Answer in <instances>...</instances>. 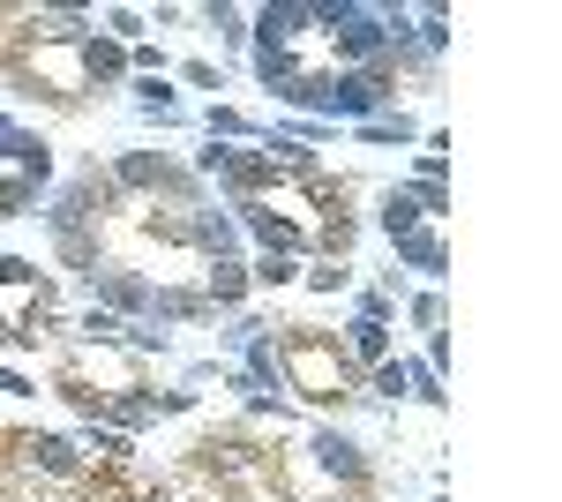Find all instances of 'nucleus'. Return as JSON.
Here are the masks:
<instances>
[{
    "label": "nucleus",
    "mask_w": 562,
    "mask_h": 502,
    "mask_svg": "<svg viewBox=\"0 0 562 502\" xmlns=\"http://www.w3.org/2000/svg\"><path fill=\"white\" fill-rule=\"evenodd\" d=\"M270 353H278V382L285 390H301L307 405H346L352 398V360L338 337H323L315 323H293L285 337H270Z\"/></svg>",
    "instance_id": "1"
},
{
    "label": "nucleus",
    "mask_w": 562,
    "mask_h": 502,
    "mask_svg": "<svg viewBox=\"0 0 562 502\" xmlns=\"http://www.w3.org/2000/svg\"><path fill=\"white\" fill-rule=\"evenodd\" d=\"M248 38H256V53H285L293 38H307V8H301V0H270Z\"/></svg>",
    "instance_id": "2"
},
{
    "label": "nucleus",
    "mask_w": 562,
    "mask_h": 502,
    "mask_svg": "<svg viewBox=\"0 0 562 502\" xmlns=\"http://www.w3.org/2000/svg\"><path fill=\"white\" fill-rule=\"evenodd\" d=\"M90 286H98V308H105V315H121V308L150 315V286L128 278V270H90Z\"/></svg>",
    "instance_id": "3"
},
{
    "label": "nucleus",
    "mask_w": 562,
    "mask_h": 502,
    "mask_svg": "<svg viewBox=\"0 0 562 502\" xmlns=\"http://www.w3.org/2000/svg\"><path fill=\"white\" fill-rule=\"evenodd\" d=\"M397 263H405V270H428V278H442V270H450V241H442L435 225H413V233L397 241Z\"/></svg>",
    "instance_id": "4"
},
{
    "label": "nucleus",
    "mask_w": 562,
    "mask_h": 502,
    "mask_svg": "<svg viewBox=\"0 0 562 502\" xmlns=\"http://www.w3.org/2000/svg\"><path fill=\"white\" fill-rule=\"evenodd\" d=\"M0 158H8L15 172H53V158H45V143H38V135H31L23 121H8V113H0Z\"/></svg>",
    "instance_id": "5"
},
{
    "label": "nucleus",
    "mask_w": 562,
    "mask_h": 502,
    "mask_svg": "<svg viewBox=\"0 0 562 502\" xmlns=\"http://www.w3.org/2000/svg\"><path fill=\"white\" fill-rule=\"evenodd\" d=\"M23 450H31V465H38V472H53V480H83L76 443H60V435H23Z\"/></svg>",
    "instance_id": "6"
},
{
    "label": "nucleus",
    "mask_w": 562,
    "mask_h": 502,
    "mask_svg": "<svg viewBox=\"0 0 562 502\" xmlns=\"http://www.w3.org/2000/svg\"><path fill=\"white\" fill-rule=\"evenodd\" d=\"M346 360H352V368H383V360H390V331H383V323H360V315H352Z\"/></svg>",
    "instance_id": "7"
},
{
    "label": "nucleus",
    "mask_w": 562,
    "mask_h": 502,
    "mask_svg": "<svg viewBox=\"0 0 562 502\" xmlns=\"http://www.w3.org/2000/svg\"><path fill=\"white\" fill-rule=\"evenodd\" d=\"M83 76L90 83H121V76H128V53L113 38H83Z\"/></svg>",
    "instance_id": "8"
},
{
    "label": "nucleus",
    "mask_w": 562,
    "mask_h": 502,
    "mask_svg": "<svg viewBox=\"0 0 562 502\" xmlns=\"http://www.w3.org/2000/svg\"><path fill=\"white\" fill-rule=\"evenodd\" d=\"M420 217H428V210H420V196H413V188H390V196H383V233H390V241H405Z\"/></svg>",
    "instance_id": "9"
},
{
    "label": "nucleus",
    "mask_w": 562,
    "mask_h": 502,
    "mask_svg": "<svg viewBox=\"0 0 562 502\" xmlns=\"http://www.w3.org/2000/svg\"><path fill=\"white\" fill-rule=\"evenodd\" d=\"M135 113H143V121H180V98L166 90V76H143V83H135Z\"/></svg>",
    "instance_id": "10"
},
{
    "label": "nucleus",
    "mask_w": 562,
    "mask_h": 502,
    "mask_svg": "<svg viewBox=\"0 0 562 502\" xmlns=\"http://www.w3.org/2000/svg\"><path fill=\"white\" fill-rule=\"evenodd\" d=\"M211 143H240V135H256V121H248V113H240V105H211Z\"/></svg>",
    "instance_id": "11"
},
{
    "label": "nucleus",
    "mask_w": 562,
    "mask_h": 502,
    "mask_svg": "<svg viewBox=\"0 0 562 502\" xmlns=\"http://www.w3.org/2000/svg\"><path fill=\"white\" fill-rule=\"evenodd\" d=\"M405 398H420V405H442V376H435L428 360H413V368H405Z\"/></svg>",
    "instance_id": "12"
},
{
    "label": "nucleus",
    "mask_w": 562,
    "mask_h": 502,
    "mask_svg": "<svg viewBox=\"0 0 562 502\" xmlns=\"http://www.w3.org/2000/svg\"><path fill=\"white\" fill-rule=\"evenodd\" d=\"M360 135L368 143H413V121L405 113H375V121H360Z\"/></svg>",
    "instance_id": "13"
},
{
    "label": "nucleus",
    "mask_w": 562,
    "mask_h": 502,
    "mask_svg": "<svg viewBox=\"0 0 562 502\" xmlns=\"http://www.w3.org/2000/svg\"><path fill=\"white\" fill-rule=\"evenodd\" d=\"M301 278V255H262L256 263V286H293Z\"/></svg>",
    "instance_id": "14"
},
{
    "label": "nucleus",
    "mask_w": 562,
    "mask_h": 502,
    "mask_svg": "<svg viewBox=\"0 0 562 502\" xmlns=\"http://www.w3.org/2000/svg\"><path fill=\"white\" fill-rule=\"evenodd\" d=\"M90 450H98V458H128V435H121V427H98V420H90Z\"/></svg>",
    "instance_id": "15"
},
{
    "label": "nucleus",
    "mask_w": 562,
    "mask_h": 502,
    "mask_svg": "<svg viewBox=\"0 0 562 502\" xmlns=\"http://www.w3.org/2000/svg\"><path fill=\"white\" fill-rule=\"evenodd\" d=\"M0 286H38V263L31 255H0Z\"/></svg>",
    "instance_id": "16"
},
{
    "label": "nucleus",
    "mask_w": 562,
    "mask_h": 502,
    "mask_svg": "<svg viewBox=\"0 0 562 502\" xmlns=\"http://www.w3.org/2000/svg\"><path fill=\"white\" fill-rule=\"evenodd\" d=\"M368 390H375V398H405V360H383V368H375V382H368Z\"/></svg>",
    "instance_id": "17"
},
{
    "label": "nucleus",
    "mask_w": 562,
    "mask_h": 502,
    "mask_svg": "<svg viewBox=\"0 0 562 502\" xmlns=\"http://www.w3.org/2000/svg\"><path fill=\"white\" fill-rule=\"evenodd\" d=\"M307 286H315V293H346L352 270H338V263H315V270H307Z\"/></svg>",
    "instance_id": "18"
},
{
    "label": "nucleus",
    "mask_w": 562,
    "mask_h": 502,
    "mask_svg": "<svg viewBox=\"0 0 562 502\" xmlns=\"http://www.w3.org/2000/svg\"><path fill=\"white\" fill-rule=\"evenodd\" d=\"M83 331L98 337V345H105V337H121V331H128V323H121V315H105V308H90V315H83Z\"/></svg>",
    "instance_id": "19"
},
{
    "label": "nucleus",
    "mask_w": 562,
    "mask_h": 502,
    "mask_svg": "<svg viewBox=\"0 0 562 502\" xmlns=\"http://www.w3.org/2000/svg\"><path fill=\"white\" fill-rule=\"evenodd\" d=\"M105 31H113V38H143V15H135V8H113Z\"/></svg>",
    "instance_id": "20"
},
{
    "label": "nucleus",
    "mask_w": 562,
    "mask_h": 502,
    "mask_svg": "<svg viewBox=\"0 0 562 502\" xmlns=\"http://www.w3.org/2000/svg\"><path fill=\"white\" fill-rule=\"evenodd\" d=\"M180 76H188V83H195V90H217V83H225V76H217L211 60H188V68H180Z\"/></svg>",
    "instance_id": "21"
},
{
    "label": "nucleus",
    "mask_w": 562,
    "mask_h": 502,
    "mask_svg": "<svg viewBox=\"0 0 562 502\" xmlns=\"http://www.w3.org/2000/svg\"><path fill=\"white\" fill-rule=\"evenodd\" d=\"M360 323H390V293H360Z\"/></svg>",
    "instance_id": "22"
},
{
    "label": "nucleus",
    "mask_w": 562,
    "mask_h": 502,
    "mask_svg": "<svg viewBox=\"0 0 562 502\" xmlns=\"http://www.w3.org/2000/svg\"><path fill=\"white\" fill-rule=\"evenodd\" d=\"M0 390H8V398H31V376H15V368H0Z\"/></svg>",
    "instance_id": "23"
},
{
    "label": "nucleus",
    "mask_w": 562,
    "mask_h": 502,
    "mask_svg": "<svg viewBox=\"0 0 562 502\" xmlns=\"http://www.w3.org/2000/svg\"><path fill=\"white\" fill-rule=\"evenodd\" d=\"M0 337H15V331H8V323H0Z\"/></svg>",
    "instance_id": "24"
}]
</instances>
